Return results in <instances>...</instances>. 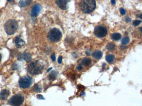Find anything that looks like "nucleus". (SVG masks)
Segmentation results:
<instances>
[{
  "label": "nucleus",
  "mask_w": 142,
  "mask_h": 106,
  "mask_svg": "<svg viewBox=\"0 0 142 106\" xmlns=\"http://www.w3.org/2000/svg\"><path fill=\"white\" fill-rule=\"evenodd\" d=\"M80 7L83 13H91L96 8V1L94 0H83L80 3Z\"/></svg>",
  "instance_id": "1"
},
{
  "label": "nucleus",
  "mask_w": 142,
  "mask_h": 106,
  "mask_svg": "<svg viewBox=\"0 0 142 106\" xmlns=\"http://www.w3.org/2000/svg\"><path fill=\"white\" fill-rule=\"evenodd\" d=\"M18 28V22L14 19L8 20L4 25L5 32L9 35L14 34L17 31Z\"/></svg>",
  "instance_id": "2"
},
{
  "label": "nucleus",
  "mask_w": 142,
  "mask_h": 106,
  "mask_svg": "<svg viewBox=\"0 0 142 106\" xmlns=\"http://www.w3.org/2000/svg\"><path fill=\"white\" fill-rule=\"evenodd\" d=\"M62 37V33L59 29L53 28L50 31L48 34V39L53 42H58L59 41Z\"/></svg>",
  "instance_id": "3"
},
{
  "label": "nucleus",
  "mask_w": 142,
  "mask_h": 106,
  "mask_svg": "<svg viewBox=\"0 0 142 106\" xmlns=\"http://www.w3.org/2000/svg\"><path fill=\"white\" fill-rule=\"evenodd\" d=\"M43 69V67L41 65H37L34 62H32L28 65L27 70L33 75H36L41 74Z\"/></svg>",
  "instance_id": "4"
},
{
  "label": "nucleus",
  "mask_w": 142,
  "mask_h": 106,
  "mask_svg": "<svg viewBox=\"0 0 142 106\" xmlns=\"http://www.w3.org/2000/svg\"><path fill=\"white\" fill-rule=\"evenodd\" d=\"M24 100V98L22 95L18 94L10 98L8 100V103L13 106H20L23 104Z\"/></svg>",
  "instance_id": "5"
},
{
  "label": "nucleus",
  "mask_w": 142,
  "mask_h": 106,
  "mask_svg": "<svg viewBox=\"0 0 142 106\" xmlns=\"http://www.w3.org/2000/svg\"><path fill=\"white\" fill-rule=\"evenodd\" d=\"M33 79L31 77L26 76L20 79L19 81V85L20 88L26 89L29 88L32 85Z\"/></svg>",
  "instance_id": "6"
},
{
  "label": "nucleus",
  "mask_w": 142,
  "mask_h": 106,
  "mask_svg": "<svg viewBox=\"0 0 142 106\" xmlns=\"http://www.w3.org/2000/svg\"><path fill=\"white\" fill-rule=\"evenodd\" d=\"M94 34L95 35L98 37H105L107 34V30L104 27L98 26L95 28Z\"/></svg>",
  "instance_id": "7"
},
{
  "label": "nucleus",
  "mask_w": 142,
  "mask_h": 106,
  "mask_svg": "<svg viewBox=\"0 0 142 106\" xmlns=\"http://www.w3.org/2000/svg\"><path fill=\"white\" fill-rule=\"evenodd\" d=\"M41 9V6L39 4H36L33 6L32 9L31 15L34 17H36L40 13Z\"/></svg>",
  "instance_id": "8"
},
{
  "label": "nucleus",
  "mask_w": 142,
  "mask_h": 106,
  "mask_svg": "<svg viewBox=\"0 0 142 106\" xmlns=\"http://www.w3.org/2000/svg\"><path fill=\"white\" fill-rule=\"evenodd\" d=\"M56 3L58 7L61 9L66 10L67 9V3L68 1L66 0H56Z\"/></svg>",
  "instance_id": "9"
},
{
  "label": "nucleus",
  "mask_w": 142,
  "mask_h": 106,
  "mask_svg": "<svg viewBox=\"0 0 142 106\" xmlns=\"http://www.w3.org/2000/svg\"><path fill=\"white\" fill-rule=\"evenodd\" d=\"M15 45L18 48L21 47L22 46H23L25 44V41L19 37H17L15 38Z\"/></svg>",
  "instance_id": "10"
},
{
  "label": "nucleus",
  "mask_w": 142,
  "mask_h": 106,
  "mask_svg": "<svg viewBox=\"0 0 142 106\" xmlns=\"http://www.w3.org/2000/svg\"><path fill=\"white\" fill-rule=\"evenodd\" d=\"M9 95V91L8 90H3L0 93V99L1 100H5Z\"/></svg>",
  "instance_id": "11"
},
{
  "label": "nucleus",
  "mask_w": 142,
  "mask_h": 106,
  "mask_svg": "<svg viewBox=\"0 0 142 106\" xmlns=\"http://www.w3.org/2000/svg\"><path fill=\"white\" fill-rule=\"evenodd\" d=\"M21 55L22 59H23L28 63L30 62L31 60V55L29 53L24 52Z\"/></svg>",
  "instance_id": "12"
},
{
  "label": "nucleus",
  "mask_w": 142,
  "mask_h": 106,
  "mask_svg": "<svg viewBox=\"0 0 142 106\" xmlns=\"http://www.w3.org/2000/svg\"><path fill=\"white\" fill-rule=\"evenodd\" d=\"M93 57L96 59H101L102 56V53L101 51L99 50H97L95 51L92 54Z\"/></svg>",
  "instance_id": "13"
},
{
  "label": "nucleus",
  "mask_w": 142,
  "mask_h": 106,
  "mask_svg": "<svg viewBox=\"0 0 142 106\" xmlns=\"http://www.w3.org/2000/svg\"><path fill=\"white\" fill-rule=\"evenodd\" d=\"M57 76V73L55 71H51L49 75L48 76V78L49 80H56Z\"/></svg>",
  "instance_id": "14"
},
{
  "label": "nucleus",
  "mask_w": 142,
  "mask_h": 106,
  "mask_svg": "<svg viewBox=\"0 0 142 106\" xmlns=\"http://www.w3.org/2000/svg\"><path fill=\"white\" fill-rule=\"evenodd\" d=\"M111 37L112 39L115 41H118L121 39V35L118 33H115L112 35Z\"/></svg>",
  "instance_id": "15"
},
{
  "label": "nucleus",
  "mask_w": 142,
  "mask_h": 106,
  "mask_svg": "<svg viewBox=\"0 0 142 106\" xmlns=\"http://www.w3.org/2000/svg\"><path fill=\"white\" fill-rule=\"evenodd\" d=\"M114 59H115V57L114 55L112 54H109L106 56V60L107 63L111 64L114 61Z\"/></svg>",
  "instance_id": "16"
},
{
  "label": "nucleus",
  "mask_w": 142,
  "mask_h": 106,
  "mask_svg": "<svg viewBox=\"0 0 142 106\" xmlns=\"http://www.w3.org/2000/svg\"><path fill=\"white\" fill-rule=\"evenodd\" d=\"M82 63L85 66H88L91 64V59L89 58H85L82 60Z\"/></svg>",
  "instance_id": "17"
},
{
  "label": "nucleus",
  "mask_w": 142,
  "mask_h": 106,
  "mask_svg": "<svg viewBox=\"0 0 142 106\" xmlns=\"http://www.w3.org/2000/svg\"><path fill=\"white\" fill-rule=\"evenodd\" d=\"M33 90L36 92H41L42 89L38 84H36L33 86Z\"/></svg>",
  "instance_id": "18"
},
{
  "label": "nucleus",
  "mask_w": 142,
  "mask_h": 106,
  "mask_svg": "<svg viewBox=\"0 0 142 106\" xmlns=\"http://www.w3.org/2000/svg\"><path fill=\"white\" fill-rule=\"evenodd\" d=\"M106 48L109 51H112L115 48V45L112 43H110L107 44Z\"/></svg>",
  "instance_id": "19"
},
{
  "label": "nucleus",
  "mask_w": 142,
  "mask_h": 106,
  "mask_svg": "<svg viewBox=\"0 0 142 106\" xmlns=\"http://www.w3.org/2000/svg\"><path fill=\"white\" fill-rule=\"evenodd\" d=\"M130 41V39L128 37H126L122 39V43L123 45H126Z\"/></svg>",
  "instance_id": "20"
},
{
  "label": "nucleus",
  "mask_w": 142,
  "mask_h": 106,
  "mask_svg": "<svg viewBox=\"0 0 142 106\" xmlns=\"http://www.w3.org/2000/svg\"><path fill=\"white\" fill-rule=\"evenodd\" d=\"M141 23V21L140 20H136L133 22V24L135 26H137L139 25Z\"/></svg>",
  "instance_id": "21"
},
{
  "label": "nucleus",
  "mask_w": 142,
  "mask_h": 106,
  "mask_svg": "<svg viewBox=\"0 0 142 106\" xmlns=\"http://www.w3.org/2000/svg\"><path fill=\"white\" fill-rule=\"evenodd\" d=\"M19 4L22 7H25V3L24 2L23 0H20V1H19Z\"/></svg>",
  "instance_id": "22"
},
{
  "label": "nucleus",
  "mask_w": 142,
  "mask_h": 106,
  "mask_svg": "<svg viewBox=\"0 0 142 106\" xmlns=\"http://www.w3.org/2000/svg\"><path fill=\"white\" fill-rule=\"evenodd\" d=\"M37 98L39 100H45V98H44L43 96L41 95H36Z\"/></svg>",
  "instance_id": "23"
},
{
  "label": "nucleus",
  "mask_w": 142,
  "mask_h": 106,
  "mask_svg": "<svg viewBox=\"0 0 142 106\" xmlns=\"http://www.w3.org/2000/svg\"><path fill=\"white\" fill-rule=\"evenodd\" d=\"M120 13L122 15H124L126 14V11L123 8H121L120 9Z\"/></svg>",
  "instance_id": "24"
},
{
  "label": "nucleus",
  "mask_w": 142,
  "mask_h": 106,
  "mask_svg": "<svg viewBox=\"0 0 142 106\" xmlns=\"http://www.w3.org/2000/svg\"><path fill=\"white\" fill-rule=\"evenodd\" d=\"M58 62L59 64L62 63V57L61 56H59L58 58Z\"/></svg>",
  "instance_id": "25"
},
{
  "label": "nucleus",
  "mask_w": 142,
  "mask_h": 106,
  "mask_svg": "<svg viewBox=\"0 0 142 106\" xmlns=\"http://www.w3.org/2000/svg\"><path fill=\"white\" fill-rule=\"evenodd\" d=\"M51 58L53 61H55L56 60V55H55L54 54H53L51 55Z\"/></svg>",
  "instance_id": "26"
},
{
  "label": "nucleus",
  "mask_w": 142,
  "mask_h": 106,
  "mask_svg": "<svg viewBox=\"0 0 142 106\" xmlns=\"http://www.w3.org/2000/svg\"><path fill=\"white\" fill-rule=\"evenodd\" d=\"M12 69H13V70H16L17 69H18V66L16 64H13V66H12Z\"/></svg>",
  "instance_id": "27"
},
{
  "label": "nucleus",
  "mask_w": 142,
  "mask_h": 106,
  "mask_svg": "<svg viewBox=\"0 0 142 106\" xmlns=\"http://www.w3.org/2000/svg\"><path fill=\"white\" fill-rule=\"evenodd\" d=\"M25 3L26 4V5H29L31 3V1H30V0H25Z\"/></svg>",
  "instance_id": "28"
},
{
  "label": "nucleus",
  "mask_w": 142,
  "mask_h": 106,
  "mask_svg": "<svg viewBox=\"0 0 142 106\" xmlns=\"http://www.w3.org/2000/svg\"><path fill=\"white\" fill-rule=\"evenodd\" d=\"M86 54L88 55H90L91 54V51H90L89 49L87 50L86 52Z\"/></svg>",
  "instance_id": "29"
},
{
  "label": "nucleus",
  "mask_w": 142,
  "mask_h": 106,
  "mask_svg": "<svg viewBox=\"0 0 142 106\" xmlns=\"http://www.w3.org/2000/svg\"><path fill=\"white\" fill-rule=\"evenodd\" d=\"M77 69H78V70H81L83 69V67L81 65H78Z\"/></svg>",
  "instance_id": "30"
},
{
  "label": "nucleus",
  "mask_w": 142,
  "mask_h": 106,
  "mask_svg": "<svg viewBox=\"0 0 142 106\" xmlns=\"http://www.w3.org/2000/svg\"><path fill=\"white\" fill-rule=\"evenodd\" d=\"M126 21L127 22H130L131 21V19L129 18V17H127V18H126Z\"/></svg>",
  "instance_id": "31"
},
{
  "label": "nucleus",
  "mask_w": 142,
  "mask_h": 106,
  "mask_svg": "<svg viewBox=\"0 0 142 106\" xmlns=\"http://www.w3.org/2000/svg\"><path fill=\"white\" fill-rule=\"evenodd\" d=\"M111 3L112 4V5H115L116 4V0H111Z\"/></svg>",
  "instance_id": "32"
},
{
  "label": "nucleus",
  "mask_w": 142,
  "mask_h": 106,
  "mask_svg": "<svg viewBox=\"0 0 142 106\" xmlns=\"http://www.w3.org/2000/svg\"><path fill=\"white\" fill-rule=\"evenodd\" d=\"M52 69V68H50V69H48V70H47V71H48V72L49 71H50V70H51V69Z\"/></svg>",
  "instance_id": "33"
},
{
  "label": "nucleus",
  "mask_w": 142,
  "mask_h": 106,
  "mask_svg": "<svg viewBox=\"0 0 142 106\" xmlns=\"http://www.w3.org/2000/svg\"><path fill=\"white\" fill-rule=\"evenodd\" d=\"M1 58H2V56H1V55L0 54V61H1Z\"/></svg>",
  "instance_id": "34"
},
{
  "label": "nucleus",
  "mask_w": 142,
  "mask_h": 106,
  "mask_svg": "<svg viewBox=\"0 0 142 106\" xmlns=\"http://www.w3.org/2000/svg\"><path fill=\"white\" fill-rule=\"evenodd\" d=\"M8 0V1L11 2L12 1H13V0Z\"/></svg>",
  "instance_id": "35"
},
{
  "label": "nucleus",
  "mask_w": 142,
  "mask_h": 106,
  "mask_svg": "<svg viewBox=\"0 0 142 106\" xmlns=\"http://www.w3.org/2000/svg\"><path fill=\"white\" fill-rule=\"evenodd\" d=\"M140 31H142V28H140Z\"/></svg>",
  "instance_id": "36"
},
{
  "label": "nucleus",
  "mask_w": 142,
  "mask_h": 106,
  "mask_svg": "<svg viewBox=\"0 0 142 106\" xmlns=\"http://www.w3.org/2000/svg\"><path fill=\"white\" fill-rule=\"evenodd\" d=\"M0 106H1V105H0Z\"/></svg>",
  "instance_id": "37"
}]
</instances>
